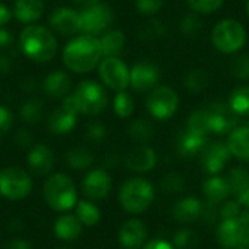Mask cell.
Listing matches in <instances>:
<instances>
[{"mask_svg": "<svg viewBox=\"0 0 249 249\" xmlns=\"http://www.w3.org/2000/svg\"><path fill=\"white\" fill-rule=\"evenodd\" d=\"M102 57L101 42L96 36L82 35L73 39L63 53L66 66L77 73H86L92 70Z\"/></svg>", "mask_w": 249, "mask_h": 249, "instance_id": "6da1fadb", "label": "cell"}, {"mask_svg": "<svg viewBox=\"0 0 249 249\" xmlns=\"http://www.w3.org/2000/svg\"><path fill=\"white\" fill-rule=\"evenodd\" d=\"M20 48L31 60L48 61L57 51V42L54 35L47 28L31 25L20 34Z\"/></svg>", "mask_w": 249, "mask_h": 249, "instance_id": "7a4b0ae2", "label": "cell"}, {"mask_svg": "<svg viewBox=\"0 0 249 249\" xmlns=\"http://www.w3.org/2000/svg\"><path fill=\"white\" fill-rule=\"evenodd\" d=\"M155 200L152 184L143 178L128 179L120 190V203L123 209L131 214L146 212Z\"/></svg>", "mask_w": 249, "mask_h": 249, "instance_id": "3957f363", "label": "cell"}, {"mask_svg": "<svg viewBox=\"0 0 249 249\" xmlns=\"http://www.w3.org/2000/svg\"><path fill=\"white\" fill-rule=\"evenodd\" d=\"M44 197L48 206L57 212H67L77 203L76 187L64 174H55L47 179L44 185Z\"/></svg>", "mask_w": 249, "mask_h": 249, "instance_id": "277c9868", "label": "cell"}, {"mask_svg": "<svg viewBox=\"0 0 249 249\" xmlns=\"http://www.w3.org/2000/svg\"><path fill=\"white\" fill-rule=\"evenodd\" d=\"M212 42L217 51L223 54H235L242 50L247 42V29L235 19H223L214 25L212 31Z\"/></svg>", "mask_w": 249, "mask_h": 249, "instance_id": "5b68a950", "label": "cell"}, {"mask_svg": "<svg viewBox=\"0 0 249 249\" xmlns=\"http://www.w3.org/2000/svg\"><path fill=\"white\" fill-rule=\"evenodd\" d=\"M217 241L225 249H249V212H242L238 219L222 220Z\"/></svg>", "mask_w": 249, "mask_h": 249, "instance_id": "8992f818", "label": "cell"}, {"mask_svg": "<svg viewBox=\"0 0 249 249\" xmlns=\"http://www.w3.org/2000/svg\"><path fill=\"white\" fill-rule=\"evenodd\" d=\"M71 96L74 99L77 111L86 115L99 114L107 107L108 102L104 88L92 80L82 82Z\"/></svg>", "mask_w": 249, "mask_h": 249, "instance_id": "52a82bcc", "label": "cell"}, {"mask_svg": "<svg viewBox=\"0 0 249 249\" xmlns=\"http://www.w3.org/2000/svg\"><path fill=\"white\" fill-rule=\"evenodd\" d=\"M179 105V98L175 89L169 86H159L150 90L146 107L147 111L158 120H168L171 118Z\"/></svg>", "mask_w": 249, "mask_h": 249, "instance_id": "ba28073f", "label": "cell"}, {"mask_svg": "<svg viewBox=\"0 0 249 249\" xmlns=\"http://www.w3.org/2000/svg\"><path fill=\"white\" fill-rule=\"evenodd\" d=\"M32 190L31 177L19 168H4L0 172V194L9 200H22Z\"/></svg>", "mask_w": 249, "mask_h": 249, "instance_id": "9c48e42d", "label": "cell"}, {"mask_svg": "<svg viewBox=\"0 0 249 249\" xmlns=\"http://www.w3.org/2000/svg\"><path fill=\"white\" fill-rule=\"evenodd\" d=\"M112 10L105 4H93L80 13V31L86 35H99L112 25Z\"/></svg>", "mask_w": 249, "mask_h": 249, "instance_id": "30bf717a", "label": "cell"}, {"mask_svg": "<svg viewBox=\"0 0 249 249\" xmlns=\"http://www.w3.org/2000/svg\"><path fill=\"white\" fill-rule=\"evenodd\" d=\"M99 74L102 82L114 90H124L130 85V70L118 57H105L99 66Z\"/></svg>", "mask_w": 249, "mask_h": 249, "instance_id": "8fae6325", "label": "cell"}, {"mask_svg": "<svg viewBox=\"0 0 249 249\" xmlns=\"http://www.w3.org/2000/svg\"><path fill=\"white\" fill-rule=\"evenodd\" d=\"M231 150L222 142L206 144L201 150V165L209 175H217L231 160Z\"/></svg>", "mask_w": 249, "mask_h": 249, "instance_id": "7c38bea8", "label": "cell"}, {"mask_svg": "<svg viewBox=\"0 0 249 249\" xmlns=\"http://www.w3.org/2000/svg\"><path fill=\"white\" fill-rule=\"evenodd\" d=\"M160 77L159 69L147 61L137 63L131 70H130V85L133 86L134 90L143 93L155 89Z\"/></svg>", "mask_w": 249, "mask_h": 249, "instance_id": "4fadbf2b", "label": "cell"}, {"mask_svg": "<svg viewBox=\"0 0 249 249\" xmlns=\"http://www.w3.org/2000/svg\"><path fill=\"white\" fill-rule=\"evenodd\" d=\"M111 178L104 169L90 171L83 181V191L92 200H102L111 191Z\"/></svg>", "mask_w": 249, "mask_h": 249, "instance_id": "5bb4252c", "label": "cell"}, {"mask_svg": "<svg viewBox=\"0 0 249 249\" xmlns=\"http://www.w3.org/2000/svg\"><path fill=\"white\" fill-rule=\"evenodd\" d=\"M50 23L61 35H73L80 31V13L69 7H60L53 12Z\"/></svg>", "mask_w": 249, "mask_h": 249, "instance_id": "9a60e30c", "label": "cell"}, {"mask_svg": "<svg viewBox=\"0 0 249 249\" xmlns=\"http://www.w3.org/2000/svg\"><path fill=\"white\" fill-rule=\"evenodd\" d=\"M147 238L146 225L137 219H131L125 222L118 233L120 244L125 249H139L143 247Z\"/></svg>", "mask_w": 249, "mask_h": 249, "instance_id": "2e32d148", "label": "cell"}, {"mask_svg": "<svg viewBox=\"0 0 249 249\" xmlns=\"http://www.w3.org/2000/svg\"><path fill=\"white\" fill-rule=\"evenodd\" d=\"M204 209H206V204H203L198 198L187 197V198L179 200L174 206L172 216L179 223H191L203 217Z\"/></svg>", "mask_w": 249, "mask_h": 249, "instance_id": "e0dca14e", "label": "cell"}, {"mask_svg": "<svg viewBox=\"0 0 249 249\" xmlns=\"http://www.w3.org/2000/svg\"><path fill=\"white\" fill-rule=\"evenodd\" d=\"M156 153L152 147L139 146L130 150L125 158V165L134 172H149L156 166Z\"/></svg>", "mask_w": 249, "mask_h": 249, "instance_id": "ac0fdd59", "label": "cell"}, {"mask_svg": "<svg viewBox=\"0 0 249 249\" xmlns=\"http://www.w3.org/2000/svg\"><path fill=\"white\" fill-rule=\"evenodd\" d=\"M28 165L36 175L48 174L54 166V153L44 144H36L28 156Z\"/></svg>", "mask_w": 249, "mask_h": 249, "instance_id": "d6986e66", "label": "cell"}, {"mask_svg": "<svg viewBox=\"0 0 249 249\" xmlns=\"http://www.w3.org/2000/svg\"><path fill=\"white\" fill-rule=\"evenodd\" d=\"M203 194L209 206H217L231 196V188L228 179L213 175L203 184Z\"/></svg>", "mask_w": 249, "mask_h": 249, "instance_id": "ffe728a7", "label": "cell"}, {"mask_svg": "<svg viewBox=\"0 0 249 249\" xmlns=\"http://www.w3.org/2000/svg\"><path fill=\"white\" fill-rule=\"evenodd\" d=\"M226 144L232 156L238 158L239 160L249 162V125L235 127L231 131Z\"/></svg>", "mask_w": 249, "mask_h": 249, "instance_id": "44dd1931", "label": "cell"}, {"mask_svg": "<svg viewBox=\"0 0 249 249\" xmlns=\"http://www.w3.org/2000/svg\"><path fill=\"white\" fill-rule=\"evenodd\" d=\"M54 233L61 241H74L82 233V223L77 216L63 214L54 223Z\"/></svg>", "mask_w": 249, "mask_h": 249, "instance_id": "7402d4cb", "label": "cell"}, {"mask_svg": "<svg viewBox=\"0 0 249 249\" xmlns=\"http://www.w3.org/2000/svg\"><path fill=\"white\" fill-rule=\"evenodd\" d=\"M76 112L61 107L60 109H55L48 121L50 130L54 134H66L71 131L76 125Z\"/></svg>", "mask_w": 249, "mask_h": 249, "instance_id": "603a6c76", "label": "cell"}, {"mask_svg": "<svg viewBox=\"0 0 249 249\" xmlns=\"http://www.w3.org/2000/svg\"><path fill=\"white\" fill-rule=\"evenodd\" d=\"M44 10V1L42 0H16L13 13L18 20L23 23H29L36 20Z\"/></svg>", "mask_w": 249, "mask_h": 249, "instance_id": "cb8c5ba5", "label": "cell"}, {"mask_svg": "<svg viewBox=\"0 0 249 249\" xmlns=\"http://www.w3.org/2000/svg\"><path fill=\"white\" fill-rule=\"evenodd\" d=\"M207 144V136H201L185 130L178 139V150L182 156H194L204 149Z\"/></svg>", "mask_w": 249, "mask_h": 249, "instance_id": "d4e9b609", "label": "cell"}, {"mask_svg": "<svg viewBox=\"0 0 249 249\" xmlns=\"http://www.w3.org/2000/svg\"><path fill=\"white\" fill-rule=\"evenodd\" d=\"M71 86L70 77L64 71H54L44 80L45 92L53 98H63L69 93Z\"/></svg>", "mask_w": 249, "mask_h": 249, "instance_id": "484cf974", "label": "cell"}, {"mask_svg": "<svg viewBox=\"0 0 249 249\" xmlns=\"http://www.w3.org/2000/svg\"><path fill=\"white\" fill-rule=\"evenodd\" d=\"M99 42H101V48H102V55L117 57L124 48L125 36L121 31H111L108 34H105L99 39Z\"/></svg>", "mask_w": 249, "mask_h": 249, "instance_id": "4316f807", "label": "cell"}, {"mask_svg": "<svg viewBox=\"0 0 249 249\" xmlns=\"http://www.w3.org/2000/svg\"><path fill=\"white\" fill-rule=\"evenodd\" d=\"M231 109L238 117H248L249 115V86H239L236 88L231 96L229 104Z\"/></svg>", "mask_w": 249, "mask_h": 249, "instance_id": "83f0119b", "label": "cell"}, {"mask_svg": "<svg viewBox=\"0 0 249 249\" xmlns=\"http://www.w3.org/2000/svg\"><path fill=\"white\" fill-rule=\"evenodd\" d=\"M187 130L201 134V136H209L212 133L210 127V112L209 109H197L194 111L187 123Z\"/></svg>", "mask_w": 249, "mask_h": 249, "instance_id": "f1b7e54d", "label": "cell"}, {"mask_svg": "<svg viewBox=\"0 0 249 249\" xmlns=\"http://www.w3.org/2000/svg\"><path fill=\"white\" fill-rule=\"evenodd\" d=\"M228 184L231 188V194L238 198L248 187L249 172L245 168H233L228 175Z\"/></svg>", "mask_w": 249, "mask_h": 249, "instance_id": "f546056e", "label": "cell"}, {"mask_svg": "<svg viewBox=\"0 0 249 249\" xmlns=\"http://www.w3.org/2000/svg\"><path fill=\"white\" fill-rule=\"evenodd\" d=\"M76 216L85 226H95L101 219L99 209L90 201H80L76 207Z\"/></svg>", "mask_w": 249, "mask_h": 249, "instance_id": "4dcf8cb0", "label": "cell"}, {"mask_svg": "<svg viewBox=\"0 0 249 249\" xmlns=\"http://www.w3.org/2000/svg\"><path fill=\"white\" fill-rule=\"evenodd\" d=\"M184 83H185L188 90H191L194 93H200L201 90L207 89V86L210 83V77L204 69H193L185 76Z\"/></svg>", "mask_w": 249, "mask_h": 249, "instance_id": "1f68e13d", "label": "cell"}, {"mask_svg": "<svg viewBox=\"0 0 249 249\" xmlns=\"http://www.w3.org/2000/svg\"><path fill=\"white\" fill-rule=\"evenodd\" d=\"M66 160H67V165L76 171H80V169H86L92 165L93 162V156L89 150L83 149V147H76L73 150H70L66 156Z\"/></svg>", "mask_w": 249, "mask_h": 249, "instance_id": "d6a6232c", "label": "cell"}, {"mask_svg": "<svg viewBox=\"0 0 249 249\" xmlns=\"http://www.w3.org/2000/svg\"><path fill=\"white\" fill-rule=\"evenodd\" d=\"M114 111L120 118H127L134 111V101L133 96L124 90H120L114 99Z\"/></svg>", "mask_w": 249, "mask_h": 249, "instance_id": "836d02e7", "label": "cell"}, {"mask_svg": "<svg viewBox=\"0 0 249 249\" xmlns=\"http://www.w3.org/2000/svg\"><path fill=\"white\" fill-rule=\"evenodd\" d=\"M130 136L136 140V142H147L152 139L153 136V125L147 121V120H136L131 123L130 128H128Z\"/></svg>", "mask_w": 249, "mask_h": 249, "instance_id": "e575fe53", "label": "cell"}, {"mask_svg": "<svg viewBox=\"0 0 249 249\" xmlns=\"http://www.w3.org/2000/svg\"><path fill=\"white\" fill-rule=\"evenodd\" d=\"M198 245V235L191 229H181L174 236V248L196 249Z\"/></svg>", "mask_w": 249, "mask_h": 249, "instance_id": "d590c367", "label": "cell"}, {"mask_svg": "<svg viewBox=\"0 0 249 249\" xmlns=\"http://www.w3.org/2000/svg\"><path fill=\"white\" fill-rule=\"evenodd\" d=\"M20 115L22 118L29 123V124H34V123H38L42 117V102L38 101V99H31L28 101L22 109H20Z\"/></svg>", "mask_w": 249, "mask_h": 249, "instance_id": "8d00e7d4", "label": "cell"}, {"mask_svg": "<svg viewBox=\"0 0 249 249\" xmlns=\"http://www.w3.org/2000/svg\"><path fill=\"white\" fill-rule=\"evenodd\" d=\"M232 74L239 79V80H248L249 79V55L248 54H241L233 58L231 64Z\"/></svg>", "mask_w": 249, "mask_h": 249, "instance_id": "74e56055", "label": "cell"}, {"mask_svg": "<svg viewBox=\"0 0 249 249\" xmlns=\"http://www.w3.org/2000/svg\"><path fill=\"white\" fill-rule=\"evenodd\" d=\"M225 0H187L188 6L197 12V13H204V15H209V13H213L216 12L219 7H222Z\"/></svg>", "mask_w": 249, "mask_h": 249, "instance_id": "f35d334b", "label": "cell"}, {"mask_svg": "<svg viewBox=\"0 0 249 249\" xmlns=\"http://www.w3.org/2000/svg\"><path fill=\"white\" fill-rule=\"evenodd\" d=\"M179 29L182 31L185 36H194L201 29V20L197 15L190 13L179 22Z\"/></svg>", "mask_w": 249, "mask_h": 249, "instance_id": "ab89813d", "label": "cell"}, {"mask_svg": "<svg viewBox=\"0 0 249 249\" xmlns=\"http://www.w3.org/2000/svg\"><path fill=\"white\" fill-rule=\"evenodd\" d=\"M162 188L168 194H178L184 190V178L175 172L168 174L162 181Z\"/></svg>", "mask_w": 249, "mask_h": 249, "instance_id": "60d3db41", "label": "cell"}, {"mask_svg": "<svg viewBox=\"0 0 249 249\" xmlns=\"http://www.w3.org/2000/svg\"><path fill=\"white\" fill-rule=\"evenodd\" d=\"M163 6V0H136V7L142 15H155Z\"/></svg>", "mask_w": 249, "mask_h": 249, "instance_id": "b9f144b4", "label": "cell"}, {"mask_svg": "<svg viewBox=\"0 0 249 249\" xmlns=\"http://www.w3.org/2000/svg\"><path fill=\"white\" fill-rule=\"evenodd\" d=\"M242 213L239 201H229L225 203L222 210H220V217L222 220H229V219H238L239 214Z\"/></svg>", "mask_w": 249, "mask_h": 249, "instance_id": "7bdbcfd3", "label": "cell"}, {"mask_svg": "<svg viewBox=\"0 0 249 249\" xmlns=\"http://www.w3.org/2000/svg\"><path fill=\"white\" fill-rule=\"evenodd\" d=\"M107 131H105V127L98 124V123H93V124H89L88 128H86V136L90 142H102L104 137H105Z\"/></svg>", "mask_w": 249, "mask_h": 249, "instance_id": "ee69618b", "label": "cell"}, {"mask_svg": "<svg viewBox=\"0 0 249 249\" xmlns=\"http://www.w3.org/2000/svg\"><path fill=\"white\" fill-rule=\"evenodd\" d=\"M12 124H13L12 112L7 108L0 107V136H4L10 130Z\"/></svg>", "mask_w": 249, "mask_h": 249, "instance_id": "f6af8a7d", "label": "cell"}, {"mask_svg": "<svg viewBox=\"0 0 249 249\" xmlns=\"http://www.w3.org/2000/svg\"><path fill=\"white\" fill-rule=\"evenodd\" d=\"M143 249H175L174 245H171L169 242L166 241H162V239H156V241H152L149 244H146Z\"/></svg>", "mask_w": 249, "mask_h": 249, "instance_id": "bcb514c9", "label": "cell"}, {"mask_svg": "<svg viewBox=\"0 0 249 249\" xmlns=\"http://www.w3.org/2000/svg\"><path fill=\"white\" fill-rule=\"evenodd\" d=\"M7 249H32L31 244L25 239H13L9 245Z\"/></svg>", "mask_w": 249, "mask_h": 249, "instance_id": "7dc6e473", "label": "cell"}, {"mask_svg": "<svg viewBox=\"0 0 249 249\" xmlns=\"http://www.w3.org/2000/svg\"><path fill=\"white\" fill-rule=\"evenodd\" d=\"M10 16H12L10 10H9L4 4L0 3V26L6 25V23L10 20Z\"/></svg>", "mask_w": 249, "mask_h": 249, "instance_id": "c3c4849f", "label": "cell"}, {"mask_svg": "<svg viewBox=\"0 0 249 249\" xmlns=\"http://www.w3.org/2000/svg\"><path fill=\"white\" fill-rule=\"evenodd\" d=\"M10 42H12V35L4 29H0V48L7 47Z\"/></svg>", "mask_w": 249, "mask_h": 249, "instance_id": "681fc988", "label": "cell"}, {"mask_svg": "<svg viewBox=\"0 0 249 249\" xmlns=\"http://www.w3.org/2000/svg\"><path fill=\"white\" fill-rule=\"evenodd\" d=\"M238 201H239V204H244L245 207L249 209V184L248 187L245 188V191L238 197Z\"/></svg>", "mask_w": 249, "mask_h": 249, "instance_id": "f907efd6", "label": "cell"}, {"mask_svg": "<svg viewBox=\"0 0 249 249\" xmlns=\"http://www.w3.org/2000/svg\"><path fill=\"white\" fill-rule=\"evenodd\" d=\"M74 3H79V4H83V6H93V4H96L99 0H73Z\"/></svg>", "mask_w": 249, "mask_h": 249, "instance_id": "816d5d0a", "label": "cell"}, {"mask_svg": "<svg viewBox=\"0 0 249 249\" xmlns=\"http://www.w3.org/2000/svg\"><path fill=\"white\" fill-rule=\"evenodd\" d=\"M247 13H248V16H249V0L247 1Z\"/></svg>", "mask_w": 249, "mask_h": 249, "instance_id": "f5cc1de1", "label": "cell"}, {"mask_svg": "<svg viewBox=\"0 0 249 249\" xmlns=\"http://www.w3.org/2000/svg\"><path fill=\"white\" fill-rule=\"evenodd\" d=\"M58 249H69V248H58Z\"/></svg>", "mask_w": 249, "mask_h": 249, "instance_id": "db71d44e", "label": "cell"}]
</instances>
